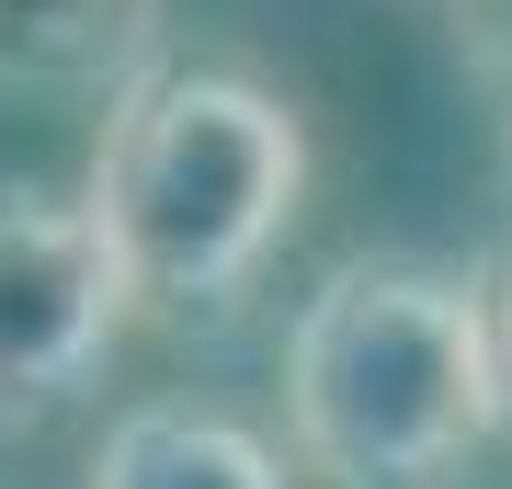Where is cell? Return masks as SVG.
<instances>
[{
	"label": "cell",
	"mask_w": 512,
	"mask_h": 489,
	"mask_svg": "<svg viewBox=\"0 0 512 489\" xmlns=\"http://www.w3.org/2000/svg\"><path fill=\"white\" fill-rule=\"evenodd\" d=\"M478 296H490V387H501V433H512V251L478 273Z\"/></svg>",
	"instance_id": "cell-7"
},
{
	"label": "cell",
	"mask_w": 512,
	"mask_h": 489,
	"mask_svg": "<svg viewBox=\"0 0 512 489\" xmlns=\"http://www.w3.org/2000/svg\"><path fill=\"white\" fill-rule=\"evenodd\" d=\"M456 46H467V69L512 103V0H456Z\"/></svg>",
	"instance_id": "cell-6"
},
{
	"label": "cell",
	"mask_w": 512,
	"mask_h": 489,
	"mask_svg": "<svg viewBox=\"0 0 512 489\" xmlns=\"http://www.w3.org/2000/svg\"><path fill=\"white\" fill-rule=\"evenodd\" d=\"M160 0H0V91H103L148 69Z\"/></svg>",
	"instance_id": "cell-5"
},
{
	"label": "cell",
	"mask_w": 512,
	"mask_h": 489,
	"mask_svg": "<svg viewBox=\"0 0 512 489\" xmlns=\"http://www.w3.org/2000/svg\"><path fill=\"white\" fill-rule=\"evenodd\" d=\"M501 433L490 296L444 262H330L285 330V444L330 489H456Z\"/></svg>",
	"instance_id": "cell-2"
},
{
	"label": "cell",
	"mask_w": 512,
	"mask_h": 489,
	"mask_svg": "<svg viewBox=\"0 0 512 489\" xmlns=\"http://www.w3.org/2000/svg\"><path fill=\"white\" fill-rule=\"evenodd\" d=\"M80 194H92L137 308L217 319L262 285V262L285 251L296 205H308V126L285 91L239 69H126Z\"/></svg>",
	"instance_id": "cell-1"
},
{
	"label": "cell",
	"mask_w": 512,
	"mask_h": 489,
	"mask_svg": "<svg viewBox=\"0 0 512 489\" xmlns=\"http://www.w3.org/2000/svg\"><path fill=\"white\" fill-rule=\"evenodd\" d=\"M92 489H296L285 455L228 410H183V399H148L103 433Z\"/></svg>",
	"instance_id": "cell-4"
},
{
	"label": "cell",
	"mask_w": 512,
	"mask_h": 489,
	"mask_svg": "<svg viewBox=\"0 0 512 489\" xmlns=\"http://www.w3.org/2000/svg\"><path fill=\"white\" fill-rule=\"evenodd\" d=\"M126 319H137V285L114 262L92 194L0 182V433H46L103 376Z\"/></svg>",
	"instance_id": "cell-3"
}]
</instances>
